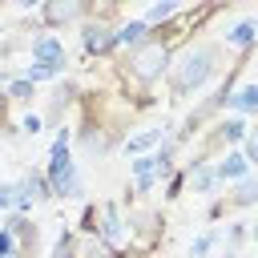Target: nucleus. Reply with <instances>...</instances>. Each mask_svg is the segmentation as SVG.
Instances as JSON below:
<instances>
[{
  "label": "nucleus",
  "mask_w": 258,
  "mask_h": 258,
  "mask_svg": "<svg viewBox=\"0 0 258 258\" xmlns=\"http://www.w3.org/2000/svg\"><path fill=\"white\" fill-rule=\"evenodd\" d=\"M173 52H177V44H169V40H161V36H145L133 52H125L121 56V73H125V81H133V85H141V89H149V85H157L161 77H165V69H169V60H173Z\"/></svg>",
  "instance_id": "nucleus-2"
},
{
  "label": "nucleus",
  "mask_w": 258,
  "mask_h": 258,
  "mask_svg": "<svg viewBox=\"0 0 258 258\" xmlns=\"http://www.w3.org/2000/svg\"><path fill=\"white\" fill-rule=\"evenodd\" d=\"M129 258H153L165 242V218L153 206H129Z\"/></svg>",
  "instance_id": "nucleus-4"
},
{
  "label": "nucleus",
  "mask_w": 258,
  "mask_h": 258,
  "mask_svg": "<svg viewBox=\"0 0 258 258\" xmlns=\"http://www.w3.org/2000/svg\"><path fill=\"white\" fill-rule=\"evenodd\" d=\"M129 177H133V202L137 198H145V194H153L157 189V161H153V153H141V157H133L129 161Z\"/></svg>",
  "instance_id": "nucleus-12"
},
{
  "label": "nucleus",
  "mask_w": 258,
  "mask_h": 258,
  "mask_svg": "<svg viewBox=\"0 0 258 258\" xmlns=\"http://www.w3.org/2000/svg\"><path fill=\"white\" fill-rule=\"evenodd\" d=\"M254 109H258V85H254V81L234 85V93H230V101H226V113H242V121H246Z\"/></svg>",
  "instance_id": "nucleus-17"
},
{
  "label": "nucleus",
  "mask_w": 258,
  "mask_h": 258,
  "mask_svg": "<svg viewBox=\"0 0 258 258\" xmlns=\"http://www.w3.org/2000/svg\"><path fill=\"white\" fill-rule=\"evenodd\" d=\"M210 169H214V185H230V181L250 177V165H246V157H242L238 149H230V153H222L218 161H210Z\"/></svg>",
  "instance_id": "nucleus-13"
},
{
  "label": "nucleus",
  "mask_w": 258,
  "mask_h": 258,
  "mask_svg": "<svg viewBox=\"0 0 258 258\" xmlns=\"http://www.w3.org/2000/svg\"><path fill=\"white\" fill-rule=\"evenodd\" d=\"M69 258H121V254H113L97 234H81V230H73V238H69Z\"/></svg>",
  "instance_id": "nucleus-15"
},
{
  "label": "nucleus",
  "mask_w": 258,
  "mask_h": 258,
  "mask_svg": "<svg viewBox=\"0 0 258 258\" xmlns=\"http://www.w3.org/2000/svg\"><path fill=\"white\" fill-rule=\"evenodd\" d=\"M40 129H44V117L40 113H24L16 121V133H24V137H40Z\"/></svg>",
  "instance_id": "nucleus-23"
},
{
  "label": "nucleus",
  "mask_w": 258,
  "mask_h": 258,
  "mask_svg": "<svg viewBox=\"0 0 258 258\" xmlns=\"http://www.w3.org/2000/svg\"><path fill=\"white\" fill-rule=\"evenodd\" d=\"M60 73H64V69H48V64H32V60H28L16 77H20V81H28V85H36V81H56Z\"/></svg>",
  "instance_id": "nucleus-22"
},
{
  "label": "nucleus",
  "mask_w": 258,
  "mask_h": 258,
  "mask_svg": "<svg viewBox=\"0 0 258 258\" xmlns=\"http://www.w3.org/2000/svg\"><path fill=\"white\" fill-rule=\"evenodd\" d=\"M77 20H85V4H81V0H48V4L36 8V24H40L44 32L69 28V24H77Z\"/></svg>",
  "instance_id": "nucleus-7"
},
{
  "label": "nucleus",
  "mask_w": 258,
  "mask_h": 258,
  "mask_svg": "<svg viewBox=\"0 0 258 258\" xmlns=\"http://www.w3.org/2000/svg\"><path fill=\"white\" fill-rule=\"evenodd\" d=\"M12 230V242H16V258H36L40 254V226L32 214H12L4 222Z\"/></svg>",
  "instance_id": "nucleus-8"
},
{
  "label": "nucleus",
  "mask_w": 258,
  "mask_h": 258,
  "mask_svg": "<svg viewBox=\"0 0 258 258\" xmlns=\"http://www.w3.org/2000/svg\"><path fill=\"white\" fill-rule=\"evenodd\" d=\"M69 238H73V230H56V242H52V250H48V258H69Z\"/></svg>",
  "instance_id": "nucleus-26"
},
{
  "label": "nucleus",
  "mask_w": 258,
  "mask_h": 258,
  "mask_svg": "<svg viewBox=\"0 0 258 258\" xmlns=\"http://www.w3.org/2000/svg\"><path fill=\"white\" fill-rule=\"evenodd\" d=\"M149 36V24L141 20V16H125L117 28H113V48H121V52H133L141 40Z\"/></svg>",
  "instance_id": "nucleus-14"
},
{
  "label": "nucleus",
  "mask_w": 258,
  "mask_h": 258,
  "mask_svg": "<svg viewBox=\"0 0 258 258\" xmlns=\"http://www.w3.org/2000/svg\"><path fill=\"white\" fill-rule=\"evenodd\" d=\"M28 52H32V64H48V69H64L69 64V52H64V40L44 32V36H32L28 40Z\"/></svg>",
  "instance_id": "nucleus-11"
},
{
  "label": "nucleus",
  "mask_w": 258,
  "mask_h": 258,
  "mask_svg": "<svg viewBox=\"0 0 258 258\" xmlns=\"http://www.w3.org/2000/svg\"><path fill=\"white\" fill-rule=\"evenodd\" d=\"M238 145H242L238 153H242V157H246V165L254 169V161H258V141H254V129H250V133H246V137H242Z\"/></svg>",
  "instance_id": "nucleus-25"
},
{
  "label": "nucleus",
  "mask_w": 258,
  "mask_h": 258,
  "mask_svg": "<svg viewBox=\"0 0 258 258\" xmlns=\"http://www.w3.org/2000/svg\"><path fill=\"white\" fill-rule=\"evenodd\" d=\"M258 202V181L254 177H242V181H234V189L226 194V198H218L214 206H210V218H222V214H230V210H250Z\"/></svg>",
  "instance_id": "nucleus-9"
},
{
  "label": "nucleus",
  "mask_w": 258,
  "mask_h": 258,
  "mask_svg": "<svg viewBox=\"0 0 258 258\" xmlns=\"http://www.w3.org/2000/svg\"><path fill=\"white\" fill-rule=\"evenodd\" d=\"M81 48H85V56L93 60H101V56H109V52H117L113 48V24H97V20H85L81 24Z\"/></svg>",
  "instance_id": "nucleus-10"
},
{
  "label": "nucleus",
  "mask_w": 258,
  "mask_h": 258,
  "mask_svg": "<svg viewBox=\"0 0 258 258\" xmlns=\"http://www.w3.org/2000/svg\"><path fill=\"white\" fill-rule=\"evenodd\" d=\"M218 242H222V230H218V226H210L206 234H198V238L189 242V258H206V254H210Z\"/></svg>",
  "instance_id": "nucleus-21"
},
{
  "label": "nucleus",
  "mask_w": 258,
  "mask_h": 258,
  "mask_svg": "<svg viewBox=\"0 0 258 258\" xmlns=\"http://www.w3.org/2000/svg\"><path fill=\"white\" fill-rule=\"evenodd\" d=\"M181 189H185V173L177 169V173H169V177H165V202H177V198H181Z\"/></svg>",
  "instance_id": "nucleus-24"
},
{
  "label": "nucleus",
  "mask_w": 258,
  "mask_h": 258,
  "mask_svg": "<svg viewBox=\"0 0 258 258\" xmlns=\"http://www.w3.org/2000/svg\"><path fill=\"white\" fill-rule=\"evenodd\" d=\"M222 69V44L214 40H198V44H181L165 69V89H169V105H181L189 93H198L210 77H218Z\"/></svg>",
  "instance_id": "nucleus-1"
},
{
  "label": "nucleus",
  "mask_w": 258,
  "mask_h": 258,
  "mask_svg": "<svg viewBox=\"0 0 258 258\" xmlns=\"http://www.w3.org/2000/svg\"><path fill=\"white\" fill-rule=\"evenodd\" d=\"M246 133H250V121H242V117H218V121L210 125V133H206V141H202V153H198L194 161H210V157L230 153Z\"/></svg>",
  "instance_id": "nucleus-6"
},
{
  "label": "nucleus",
  "mask_w": 258,
  "mask_h": 258,
  "mask_svg": "<svg viewBox=\"0 0 258 258\" xmlns=\"http://www.w3.org/2000/svg\"><path fill=\"white\" fill-rule=\"evenodd\" d=\"M4 93H8V105H20V109H28V105H32V97H36V85H28V81L12 77Z\"/></svg>",
  "instance_id": "nucleus-20"
},
{
  "label": "nucleus",
  "mask_w": 258,
  "mask_h": 258,
  "mask_svg": "<svg viewBox=\"0 0 258 258\" xmlns=\"http://www.w3.org/2000/svg\"><path fill=\"white\" fill-rule=\"evenodd\" d=\"M12 206H16V185L12 181H0V210L12 214Z\"/></svg>",
  "instance_id": "nucleus-27"
},
{
  "label": "nucleus",
  "mask_w": 258,
  "mask_h": 258,
  "mask_svg": "<svg viewBox=\"0 0 258 258\" xmlns=\"http://www.w3.org/2000/svg\"><path fill=\"white\" fill-rule=\"evenodd\" d=\"M226 44H234L238 52H254V44H258V20H254V16L238 20V24L226 32Z\"/></svg>",
  "instance_id": "nucleus-18"
},
{
  "label": "nucleus",
  "mask_w": 258,
  "mask_h": 258,
  "mask_svg": "<svg viewBox=\"0 0 258 258\" xmlns=\"http://www.w3.org/2000/svg\"><path fill=\"white\" fill-rule=\"evenodd\" d=\"M77 141H81V149H85V153H109V145H113L105 125H85Z\"/></svg>",
  "instance_id": "nucleus-19"
},
{
  "label": "nucleus",
  "mask_w": 258,
  "mask_h": 258,
  "mask_svg": "<svg viewBox=\"0 0 258 258\" xmlns=\"http://www.w3.org/2000/svg\"><path fill=\"white\" fill-rule=\"evenodd\" d=\"M44 177H48V189L52 198H81L85 194V181H81V169L73 161V129L60 125L52 145H48V165H44Z\"/></svg>",
  "instance_id": "nucleus-3"
},
{
  "label": "nucleus",
  "mask_w": 258,
  "mask_h": 258,
  "mask_svg": "<svg viewBox=\"0 0 258 258\" xmlns=\"http://www.w3.org/2000/svg\"><path fill=\"white\" fill-rule=\"evenodd\" d=\"M113 254H121V258H129V226H125V210H121V202H97V230H93Z\"/></svg>",
  "instance_id": "nucleus-5"
},
{
  "label": "nucleus",
  "mask_w": 258,
  "mask_h": 258,
  "mask_svg": "<svg viewBox=\"0 0 258 258\" xmlns=\"http://www.w3.org/2000/svg\"><path fill=\"white\" fill-rule=\"evenodd\" d=\"M165 137H169V125H149V129H141V133L125 137V153H129V157H141L145 149H157Z\"/></svg>",
  "instance_id": "nucleus-16"
}]
</instances>
